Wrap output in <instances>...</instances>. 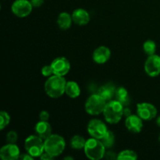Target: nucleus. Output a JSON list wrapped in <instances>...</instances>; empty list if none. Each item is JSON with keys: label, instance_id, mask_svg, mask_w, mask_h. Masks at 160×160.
Listing matches in <instances>:
<instances>
[{"label": "nucleus", "instance_id": "1", "mask_svg": "<svg viewBox=\"0 0 160 160\" xmlns=\"http://www.w3.org/2000/svg\"><path fill=\"white\" fill-rule=\"evenodd\" d=\"M67 81L63 77L52 75L45 83V91L47 95L52 98H58L65 93Z\"/></svg>", "mask_w": 160, "mask_h": 160}, {"label": "nucleus", "instance_id": "4", "mask_svg": "<svg viewBox=\"0 0 160 160\" xmlns=\"http://www.w3.org/2000/svg\"><path fill=\"white\" fill-rule=\"evenodd\" d=\"M45 152L54 157L62 154L66 147L65 140L59 134H51L45 140Z\"/></svg>", "mask_w": 160, "mask_h": 160}, {"label": "nucleus", "instance_id": "21", "mask_svg": "<svg viewBox=\"0 0 160 160\" xmlns=\"http://www.w3.org/2000/svg\"><path fill=\"white\" fill-rule=\"evenodd\" d=\"M86 140L80 135H74L70 140V146L73 149L81 150L83 149L85 146Z\"/></svg>", "mask_w": 160, "mask_h": 160}, {"label": "nucleus", "instance_id": "33", "mask_svg": "<svg viewBox=\"0 0 160 160\" xmlns=\"http://www.w3.org/2000/svg\"><path fill=\"white\" fill-rule=\"evenodd\" d=\"M123 115L126 116L127 117H129V116L131 115V110H130V109H128V107H124V109H123Z\"/></svg>", "mask_w": 160, "mask_h": 160}, {"label": "nucleus", "instance_id": "10", "mask_svg": "<svg viewBox=\"0 0 160 160\" xmlns=\"http://www.w3.org/2000/svg\"><path fill=\"white\" fill-rule=\"evenodd\" d=\"M145 70L150 77H157L160 74V56L158 55L148 56L145 62Z\"/></svg>", "mask_w": 160, "mask_h": 160}, {"label": "nucleus", "instance_id": "16", "mask_svg": "<svg viewBox=\"0 0 160 160\" xmlns=\"http://www.w3.org/2000/svg\"><path fill=\"white\" fill-rule=\"evenodd\" d=\"M116 90H117V88L113 84L107 83L98 89L97 94L102 97L106 102H109L112 100V97L115 96Z\"/></svg>", "mask_w": 160, "mask_h": 160}, {"label": "nucleus", "instance_id": "34", "mask_svg": "<svg viewBox=\"0 0 160 160\" xmlns=\"http://www.w3.org/2000/svg\"><path fill=\"white\" fill-rule=\"evenodd\" d=\"M156 124H157L159 127H160V116L159 117H158V118L156 119Z\"/></svg>", "mask_w": 160, "mask_h": 160}, {"label": "nucleus", "instance_id": "13", "mask_svg": "<svg viewBox=\"0 0 160 160\" xmlns=\"http://www.w3.org/2000/svg\"><path fill=\"white\" fill-rule=\"evenodd\" d=\"M125 125L128 131L133 133H139L143 128L142 119L138 115H131L127 117Z\"/></svg>", "mask_w": 160, "mask_h": 160}, {"label": "nucleus", "instance_id": "14", "mask_svg": "<svg viewBox=\"0 0 160 160\" xmlns=\"http://www.w3.org/2000/svg\"><path fill=\"white\" fill-rule=\"evenodd\" d=\"M111 56L109 48L106 46H99L94 51L93 60L96 63L103 64L107 62Z\"/></svg>", "mask_w": 160, "mask_h": 160}, {"label": "nucleus", "instance_id": "32", "mask_svg": "<svg viewBox=\"0 0 160 160\" xmlns=\"http://www.w3.org/2000/svg\"><path fill=\"white\" fill-rule=\"evenodd\" d=\"M33 156H31L29 153H26V154H21L19 156V159H23V160H32Z\"/></svg>", "mask_w": 160, "mask_h": 160}, {"label": "nucleus", "instance_id": "31", "mask_svg": "<svg viewBox=\"0 0 160 160\" xmlns=\"http://www.w3.org/2000/svg\"><path fill=\"white\" fill-rule=\"evenodd\" d=\"M31 3L33 7H40L44 3V0H31Z\"/></svg>", "mask_w": 160, "mask_h": 160}, {"label": "nucleus", "instance_id": "2", "mask_svg": "<svg viewBox=\"0 0 160 160\" xmlns=\"http://www.w3.org/2000/svg\"><path fill=\"white\" fill-rule=\"evenodd\" d=\"M124 106L117 100H111L106 103L103 111L105 120L110 124H117L123 116Z\"/></svg>", "mask_w": 160, "mask_h": 160}, {"label": "nucleus", "instance_id": "26", "mask_svg": "<svg viewBox=\"0 0 160 160\" xmlns=\"http://www.w3.org/2000/svg\"><path fill=\"white\" fill-rule=\"evenodd\" d=\"M17 140H18V134L16 131H10L6 134V142L8 143L15 144L17 142Z\"/></svg>", "mask_w": 160, "mask_h": 160}, {"label": "nucleus", "instance_id": "11", "mask_svg": "<svg viewBox=\"0 0 160 160\" xmlns=\"http://www.w3.org/2000/svg\"><path fill=\"white\" fill-rule=\"evenodd\" d=\"M53 73L58 76H65L70 70V63L65 57H58L55 59L51 63Z\"/></svg>", "mask_w": 160, "mask_h": 160}, {"label": "nucleus", "instance_id": "6", "mask_svg": "<svg viewBox=\"0 0 160 160\" xmlns=\"http://www.w3.org/2000/svg\"><path fill=\"white\" fill-rule=\"evenodd\" d=\"M106 106V101L100 96L98 94L95 93L91 95L85 102V111L90 115H99L103 112Z\"/></svg>", "mask_w": 160, "mask_h": 160}, {"label": "nucleus", "instance_id": "23", "mask_svg": "<svg viewBox=\"0 0 160 160\" xmlns=\"http://www.w3.org/2000/svg\"><path fill=\"white\" fill-rule=\"evenodd\" d=\"M138 156L135 152L132 150H123L120 152L117 156V159H129V160H135L137 159Z\"/></svg>", "mask_w": 160, "mask_h": 160}, {"label": "nucleus", "instance_id": "24", "mask_svg": "<svg viewBox=\"0 0 160 160\" xmlns=\"http://www.w3.org/2000/svg\"><path fill=\"white\" fill-rule=\"evenodd\" d=\"M143 49L148 56L154 55L156 51V44L152 40L146 41L143 45Z\"/></svg>", "mask_w": 160, "mask_h": 160}, {"label": "nucleus", "instance_id": "17", "mask_svg": "<svg viewBox=\"0 0 160 160\" xmlns=\"http://www.w3.org/2000/svg\"><path fill=\"white\" fill-rule=\"evenodd\" d=\"M36 134L42 138L43 140H45L48 138L52 134V127L48 121H42L40 120L37 124L35 125L34 128Z\"/></svg>", "mask_w": 160, "mask_h": 160}, {"label": "nucleus", "instance_id": "29", "mask_svg": "<svg viewBox=\"0 0 160 160\" xmlns=\"http://www.w3.org/2000/svg\"><path fill=\"white\" fill-rule=\"evenodd\" d=\"M39 118H40V120H42V121H48L49 119V113L45 110L42 111L39 115Z\"/></svg>", "mask_w": 160, "mask_h": 160}, {"label": "nucleus", "instance_id": "18", "mask_svg": "<svg viewBox=\"0 0 160 160\" xmlns=\"http://www.w3.org/2000/svg\"><path fill=\"white\" fill-rule=\"evenodd\" d=\"M72 21V16H70L68 12H61L57 18V24L59 28L62 30H67L71 26Z\"/></svg>", "mask_w": 160, "mask_h": 160}, {"label": "nucleus", "instance_id": "5", "mask_svg": "<svg viewBox=\"0 0 160 160\" xmlns=\"http://www.w3.org/2000/svg\"><path fill=\"white\" fill-rule=\"evenodd\" d=\"M24 147L27 152L33 157H40L45 152V142L37 134L28 136L24 142Z\"/></svg>", "mask_w": 160, "mask_h": 160}, {"label": "nucleus", "instance_id": "7", "mask_svg": "<svg viewBox=\"0 0 160 160\" xmlns=\"http://www.w3.org/2000/svg\"><path fill=\"white\" fill-rule=\"evenodd\" d=\"M108 129L106 125L102 121L97 119H94L89 122L88 125V132L92 136L97 139H102L107 133Z\"/></svg>", "mask_w": 160, "mask_h": 160}, {"label": "nucleus", "instance_id": "27", "mask_svg": "<svg viewBox=\"0 0 160 160\" xmlns=\"http://www.w3.org/2000/svg\"><path fill=\"white\" fill-rule=\"evenodd\" d=\"M42 74L45 77H50L52 74H54V73H53V70L51 64H50V65L44 66V67H42Z\"/></svg>", "mask_w": 160, "mask_h": 160}, {"label": "nucleus", "instance_id": "12", "mask_svg": "<svg viewBox=\"0 0 160 160\" xmlns=\"http://www.w3.org/2000/svg\"><path fill=\"white\" fill-rule=\"evenodd\" d=\"M20 156V149L15 144L8 143L0 150V157L3 160H15L19 159Z\"/></svg>", "mask_w": 160, "mask_h": 160}, {"label": "nucleus", "instance_id": "3", "mask_svg": "<svg viewBox=\"0 0 160 160\" xmlns=\"http://www.w3.org/2000/svg\"><path fill=\"white\" fill-rule=\"evenodd\" d=\"M84 153L88 159L92 160H98L104 158L106 153V147L99 139L89 138L86 141L85 146L84 148Z\"/></svg>", "mask_w": 160, "mask_h": 160}, {"label": "nucleus", "instance_id": "15", "mask_svg": "<svg viewBox=\"0 0 160 160\" xmlns=\"http://www.w3.org/2000/svg\"><path fill=\"white\" fill-rule=\"evenodd\" d=\"M72 19L76 24L84 26L88 23L90 20V15L84 9H77L72 13Z\"/></svg>", "mask_w": 160, "mask_h": 160}, {"label": "nucleus", "instance_id": "9", "mask_svg": "<svg viewBox=\"0 0 160 160\" xmlns=\"http://www.w3.org/2000/svg\"><path fill=\"white\" fill-rule=\"evenodd\" d=\"M137 112L142 120H151L157 115V109L151 103H138L137 105Z\"/></svg>", "mask_w": 160, "mask_h": 160}, {"label": "nucleus", "instance_id": "25", "mask_svg": "<svg viewBox=\"0 0 160 160\" xmlns=\"http://www.w3.org/2000/svg\"><path fill=\"white\" fill-rule=\"evenodd\" d=\"M10 122V117L6 111H2L0 112V129L3 130Z\"/></svg>", "mask_w": 160, "mask_h": 160}, {"label": "nucleus", "instance_id": "36", "mask_svg": "<svg viewBox=\"0 0 160 160\" xmlns=\"http://www.w3.org/2000/svg\"><path fill=\"white\" fill-rule=\"evenodd\" d=\"M159 142H160V134H159Z\"/></svg>", "mask_w": 160, "mask_h": 160}, {"label": "nucleus", "instance_id": "8", "mask_svg": "<svg viewBox=\"0 0 160 160\" xmlns=\"http://www.w3.org/2000/svg\"><path fill=\"white\" fill-rule=\"evenodd\" d=\"M32 5L28 0H16L11 6L12 12L17 17L23 18L28 17L32 11Z\"/></svg>", "mask_w": 160, "mask_h": 160}, {"label": "nucleus", "instance_id": "19", "mask_svg": "<svg viewBox=\"0 0 160 160\" xmlns=\"http://www.w3.org/2000/svg\"><path fill=\"white\" fill-rule=\"evenodd\" d=\"M115 97L116 100L120 102L124 107H126L130 104L131 99H130L129 94H128L127 89L123 87H120L116 90Z\"/></svg>", "mask_w": 160, "mask_h": 160}, {"label": "nucleus", "instance_id": "22", "mask_svg": "<svg viewBox=\"0 0 160 160\" xmlns=\"http://www.w3.org/2000/svg\"><path fill=\"white\" fill-rule=\"evenodd\" d=\"M100 141L102 142L106 148H110L111 147L113 146L114 143H115V136L112 131H108L104 137L100 139Z\"/></svg>", "mask_w": 160, "mask_h": 160}, {"label": "nucleus", "instance_id": "28", "mask_svg": "<svg viewBox=\"0 0 160 160\" xmlns=\"http://www.w3.org/2000/svg\"><path fill=\"white\" fill-rule=\"evenodd\" d=\"M117 156H118V155L116 154L114 152L109 151L105 153L104 158H106V159H117Z\"/></svg>", "mask_w": 160, "mask_h": 160}, {"label": "nucleus", "instance_id": "35", "mask_svg": "<svg viewBox=\"0 0 160 160\" xmlns=\"http://www.w3.org/2000/svg\"><path fill=\"white\" fill-rule=\"evenodd\" d=\"M64 159H73V158L70 157V156H67V157L64 158Z\"/></svg>", "mask_w": 160, "mask_h": 160}, {"label": "nucleus", "instance_id": "30", "mask_svg": "<svg viewBox=\"0 0 160 160\" xmlns=\"http://www.w3.org/2000/svg\"><path fill=\"white\" fill-rule=\"evenodd\" d=\"M40 158L42 160H52L54 159L55 157L53 156H52L51 154H49V153L46 152H44L42 154V156H40Z\"/></svg>", "mask_w": 160, "mask_h": 160}, {"label": "nucleus", "instance_id": "20", "mask_svg": "<svg viewBox=\"0 0 160 160\" xmlns=\"http://www.w3.org/2000/svg\"><path fill=\"white\" fill-rule=\"evenodd\" d=\"M65 93L71 98H76L81 95V89L75 81H68L66 84Z\"/></svg>", "mask_w": 160, "mask_h": 160}]
</instances>
